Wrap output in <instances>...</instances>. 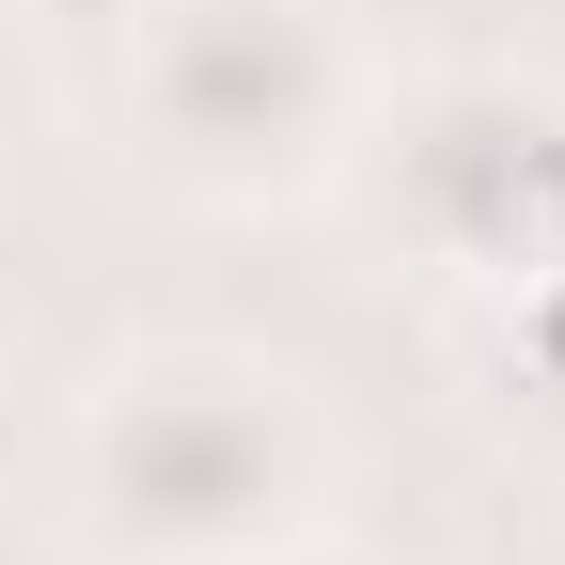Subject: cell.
Instances as JSON below:
<instances>
[{"label": "cell", "instance_id": "1", "mask_svg": "<svg viewBox=\"0 0 565 565\" xmlns=\"http://www.w3.org/2000/svg\"><path fill=\"white\" fill-rule=\"evenodd\" d=\"M345 408L252 330H126L63 377L47 519L79 565H252L345 519Z\"/></svg>", "mask_w": 565, "mask_h": 565}, {"label": "cell", "instance_id": "2", "mask_svg": "<svg viewBox=\"0 0 565 565\" xmlns=\"http://www.w3.org/2000/svg\"><path fill=\"white\" fill-rule=\"evenodd\" d=\"M393 47L345 0H126V158L189 221H315Z\"/></svg>", "mask_w": 565, "mask_h": 565}, {"label": "cell", "instance_id": "3", "mask_svg": "<svg viewBox=\"0 0 565 565\" xmlns=\"http://www.w3.org/2000/svg\"><path fill=\"white\" fill-rule=\"evenodd\" d=\"M330 204L440 315L519 299L534 267H565V79L550 63H393Z\"/></svg>", "mask_w": 565, "mask_h": 565}, {"label": "cell", "instance_id": "4", "mask_svg": "<svg viewBox=\"0 0 565 565\" xmlns=\"http://www.w3.org/2000/svg\"><path fill=\"white\" fill-rule=\"evenodd\" d=\"M456 330H471V362L503 377V408L565 424V267H534L519 299H487V315H456Z\"/></svg>", "mask_w": 565, "mask_h": 565}, {"label": "cell", "instance_id": "5", "mask_svg": "<svg viewBox=\"0 0 565 565\" xmlns=\"http://www.w3.org/2000/svg\"><path fill=\"white\" fill-rule=\"evenodd\" d=\"M32 141H47V32H32V0H0V173Z\"/></svg>", "mask_w": 565, "mask_h": 565}, {"label": "cell", "instance_id": "6", "mask_svg": "<svg viewBox=\"0 0 565 565\" xmlns=\"http://www.w3.org/2000/svg\"><path fill=\"white\" fill-rule=\"evenodd\" d=\"M252 565H393V550H362V534L330 519V534H299V550H252Z\"/></svg>", "mask_w": 565, "mask_h": 565}]
</instances>
